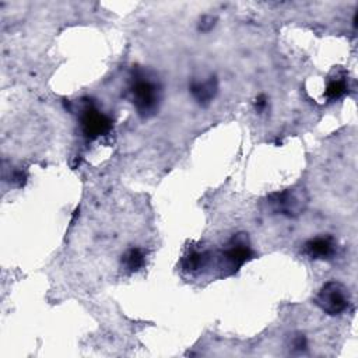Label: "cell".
Segmentation results:
<instances>
[{"mask_svg":"<svg viewBox=\"0 0 358 358\" xmlns=\"http://www.w3.org/2000/svg\"><path fill=\"white\" fill-rule=\"evenodd\" d=\"M253 256L249 236L245 232L234 235L218 253V267L222 275L235 274Z\"/></svg>","mask_w":358,"mask_h":358,"instance_id":"obj_1","label":"cell"},{"mask_svg":"<svg viewBox=\"0 0 358 358\" xmlns=\"http://www.w3.org/2000/svg\"><path fill=\"white\" fill-rule=\"evenodd\" d=\"M129 91L131 102L140 116L148 117L155 113L159 102V87L155 80L138 73L134 76Z\"/></svg>","mask_w":358,"mask_h":358,"instance_id":"obj_2","label":"cell"},{"mask_svg":"<svg viewBox=\"0 0 358 358\" xmlns=\"http://www.w3.org/2000/svg\"><path fill=\"white\" fill-rule=\"evenodd\" d=\"M315 301L316 305L330 316L344 313L351 303L348 288L338 281H327L323 284Z\"/></svg>","mask_w":358,"mask_h":358,"instance_id":"obj_3","label":"cell"},{"mask_svg":"<svg viewBox=\"0 0 358 358\" xmlns=\"http://www.w3.org/2000/svg\"><path fill=\"white\" fill-rule=\"evenodd\" d=\"M267 204L274 213L288 218H295L305 211L308 206V194L302 187L285 189L270 194Z\"/></svg>","mask_w":358,"mask_h":358,"instance_id":"obj_4","label":"cell"},{"mask_svg":"<svg viewBox=\"0 0 358 358\" xmlns=\"http://www.w3.org/2000/svg\"><path fill=\"white\" fill-rule=\"evenodd\" d=\"M80 126L87 140H95L110 131L112 120L92 102H85L80 112Z\"/></svg>","mask_w":358,"mask_h":358,"instance_id":"obj_5","label":"cell"},{"mask_svg":"<svg viewBox=\"0 0 358 358\" xmlns=\"http://www.w3.org/2000/svg\"><path fill=\"white\" fill-rule=\"evenodd\" d=\"M337 243L330 235H320L305 242L303 253L315 260H327L336 255Z\"/></svg>","mask_w":358,"mask_h":358,"instance_id":"obj_6","label":"cell"},{"mask_svg":"<svg viewBox=\"0 0 358 358\" xmlns=\"http://www.w3.org/2000/svg\"><path fill=\"white\" fill-rule=\"evenodd\" d=\"M214 255L207 249H190L182 259V270L189 274H199L207 268L213 260Z\"/></svg>","mask_w":358,"mask_h":358,"instance_id":"obj_7","label":"cell"},{"mask_svg":"<svg viewBox=\"0 0 358 358\" xmlns=\"http://www.w3.org/2000/svg\"><path fill=\"white\" fill-rule=\"evenodd\" d=\"M218 92V81L214 76L206 80H194L190 84V94L200 105H208Z\"/></svg>","mask_w":358,"mask_h":358,"instance_id":"obj_8","label":"cell"},{"mask_svg":"<svg viewBox=\"0 0 358 358\" xmlns=\"http://www.w3.org/2000/svg\"><path fill=\"white\" fill-rule=\"evenodd\" d=\"M348 92V78H347V73L343 70L334 71L326 84V90H324V96L329 101H337L341 96H344Z\"/></svg>","mask_w":358,"mask_h":358,"instance_id":"obj_9","label":"cell"},{"mask_svg":"<svg viewBox=\"0 0 358 358\" xmlns=\"http://www.w3.org/2000/svg\"><path fill=\"white\" fill-rule=\"evenodd\" d=\"M144 264H145V255L140 248H130L122 256V266L130 273L138 271L140 268L144 267Z\"/></svg>","mask_w":358,"mask_h":358,"instance_id":"obj_10","label":"cell"},{"mask_svg":"<svg viewBox=\"0 0 358 358\" xmlns=\"http://www.w3.org/2000/svg\"><path fill=\"white\" fill-rule=\"evenodd\" d=\"M291 348H292V351H296V352L305 351L308 348V340H306L305 334H302V333L294 334L291 338Z\"/></svg>","mask_w":358,"mask_h":358,"instance_id":"obj_11","label":"cell"},{"mask_svg":"<svg viewBox=\"0 0 358 358\" xmlns=\"http://www.w3.org/2000/svg\"><path fill=\"white\" fill-rule=\"evenodd\" d=\"M11 182H13L15 186H18V187L24 186V183L27 182V173H25L24 171H21V169H15V171L11 173Z\"/></svg>","mask_w":358,"mask_h":358,"instance_id":"obj_12","label":"cell"},{"mask_svg":"<svg viewBox=\"0 0 358 358\" xmlns=\"http://www.w3.org/2000/svg\"><path fill=\"white\" fill-rule=\"evenodd\" d=\"M215 24V18L213 15H204L201 20H200V24H199V29L200 31H210Z\"/></svg>","mask_w":358,"mask_h":358,"instance_id":"obj_13","label":"cell"},{"mask_svg":"<svg viewBox=\"0 0 358 358\" xmlns=\"http://www.w3.org/2000/svg\"><path fill=\"white\" fill-rule=\"evenodd\" d=\"M255 108H256V110L259 112V113H262L263 110H266V108H267V98H266V95H259L256 99H255Z\"/></svg>","mask_w":358,"mask_h":358,"instance_id":"obj_14","label":"cell"}]
</instances>
